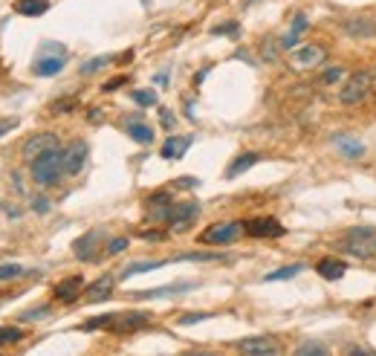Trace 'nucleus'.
Wrapping results in <instances>:
<instances>
[{
    "label": "nucleus",
    "mask_w": 376,
    "mask_h": 356,
    "mask_svg": "<svg viewBox=\"0 0 376 356\" xmlns=\"http://www.w3.org/2000/svg\"><path fill=\"white\" fill-rule=\"evenodd\" d=\"M336 246L344 255L359 258V261H368V258L376 255V229H373V226H353V229H348L336 241Z\"/></svg>",
    "instance_id": "2"
},
{
    "label": "nucleus",
    "mask_w": 376,
    "mask_h": 356,
    "mask_svg": "<svg viewBox=\"0 0 376 356\" xmlns=\"http://www.w3.org/2000/svg\"><path fill=\"white\" fill-rule=\"evenodd\" d=\"M344 32H348L351 38H373L376 23L370 18H351V21H344Z\"/></svg>",
    "instance_id": "14"
},
{
    "label": "nucleus",
    "mask_w": 376,
    "mask_h": 356,
    "mask_svg": "<svg viewBox=\"0 0 376 356\" xmlns=\"http://www.w3.org/2000/svg\"><path fill=\"white\" fill-rule=\"evenodd\" d=\"M246 229L240 226V220H226V223H214L208 226V229L200 235V243H217V246H223V243H232L243 235Z\"/></svg>",
    "instance_id": "5"
},
{
    "label": "nucleus",
    "mask_w": 376,
    "mask_h": 356,
    "mask_svg": "<svg viewBox=\"0 0 376 356\" xmlns=\"http://www.w3.org/2000/svg\"><path fill=\"white\" fill-rule=\"evenodd\" d=\"M200 214V203L197 200H182V203H174L171 206V217H168V226L174 229H185L188 223H194V217Z\"/></svg>",
    "instance_id": "10"
},
{
    "label": "nucleus",
    "mask_w": 376,
    "mask_h": 356,
    "mask_svg": "<svg viewBox=\"0 0 376 356\" xmlns=\"http://www.w3.org/2000/svg\"><path fill=\"white\" fill-rule=\"evenodd\" d=\"M122 84H128V79H124V76H119V79H110V81H107V84H105V90H107V93H110V90H119V87H122Z\"/></svg>",
    "instance_id": "38"
},
{
    "label": "nucleus",
    "mask_w": 376,
    "mask_h": 356,
    "mask_svg": "<svg viewBox=\"0 0 376 356\" xmlns=\"http://www.w3.org/2000/svg\"><path fill=\"white\" fill-rule=\"evenodd\" d=\"M370 90H373V76H370L368 70H359V73L348 76V81L341 84L339 102H341V105H362L368 96H370Z\"/></svg>",
    "instance_id": "4"
},
{
    "label": "nucleus",
    "mask_w": 376,
    "mask_h": 356,
    "mask_svg": "<svg viewBox=\"0 0 376 356\" xmlns=\"http://www.w3.org/2000/svg\"><path fill=\"white\" fill-rule=\"evenodd\" d=\"M333 145L339 148L341 156H348V159H359V156L365 154V145H362L359 139H351V137H336Z\"/></svg>",
    "instance_id": "20"
},
{
    "label": "nucleus",
    "mask_w": 376,
    "mask_h": 356,
    "mask_svg": "<svg viewBox=\"0 0 376 356\" xmlns=\"http://www.w3.org/2000/svg\"><path fill=\"white\" fill-rule=\"evenodd\" d=\"M20 339H23L20 328H0V348H4V345H15Z\"/></svg>",
    "instance_id": "29"
},
{
    "label": "nucleus",
    "mask_w": 376,
    "mask_h": 356,
    "mask_svg": "<svg viewBox=\"0 0 376 356\" xmlns=\"http://www.w3.org/2000/svg\"><path fill=\"white\" fill-rule=\"evenodd\" d=\"M20 275H23L20 264H0V281H12V278H20Z\"/></svg>",
    "instance_id": "30"
},
{
    "label": "nucleus",
    "mask_w": 376,
    "mask_h": 356,
    "mask_svg": "<svg viewBox=\"0 0 376 356\" xmlns=\"http://www.w3.org/2000/svg\"><path fill=\"white\" fill-rule=\"evenodd\" d=\"M243 229H246L249 238H281L287 232L275 217H255V220H249Z\"/></svg>",
    "instance_id": "7"
},
{
    "label": "nucleus",
    "mask_w": 376,
    "mask_h": 356,
    "mask_svg": "<svg viewBox=\"0 0 376 356\" xmlns=\"http://www.w3.org/2000/svg\"><path fill=\"white\" fill-rule=\"evenodd\" d=\"M124 249H128V238H113L110 246H107V255H119Z\"/></svg>",
    "instance_id": "34"
},
{
    "label": "nucleus",
    "mask_w": 376,
    "mask_h": 356,
    "mask_svg": "<svg viewBox=\"0 0 376 356\" xmlns=\"http://www.w3.org/2000/svg\"><path fill=\"white\" fill-rule=\"evenodd\" d=\"M33 206H35V212H41V214H44V212L49 209V203H47V197H35V203H33Z\"/></svg>",
    "instance_id": "42"
},
{
    "label": "nucleus",
    "mask_w": 376,
    "mask_h": 356,
    "mask_svg": "<svg viewBox=\"0 0 376 356\" xmlns=\"http://www.w3.org/2000/svg\"><path fill=\"white\" fill-rule=\"evenodd\" d=\"M131 99H134L136 105H142V108H153V105H156V93H153V90H134Z\"/></svg>",
    "instance_id": "28"
},
{
    "label": "nucleus",
    "mask_w": 376,
    "mask_h": 356,
    "mask_svg": "<svg viewBox=\"0 0 376 356\" xmlns=\"http://www.w3.org/2000/svg\"><path fill=\"white\" fill-rule=\"evenodd\" d=\"M76 99H64V102H52V113H61V110H73Z\"/></svg>",
    "instance_id": "37"
},
{
    "label": "nucleus",
    "mask_w": 376,
    "mask_h": 356,
    "mask_svg": "<svg viewBox=\"0 0 376 356\" xmlns=\"http://www.w3.org/2000/svg\"><path fill=\"white\" fill-rule=\"evenodd\" d=\"M295 353H298V356H307V353H327V348L319 345V342H304V345L295 348Z\"/></svg>",
    "instance_id": "32"
},
{
    "label": "nucleus",
    "mask_w": 376,
    "mask_h": 356,
    "mask_svg": "<svg viewBox=\"0 0 376 356\" xmlns=\"http://www.w3.org/2000/svg\"><path fill=\"white\" fill-rule=\"evenodd\" d=\"M316 272L324 278V281H339L344 272H348V264L339 261V258H322L316 264Z\"/></svg>",
    "instance_id": "15"
},
{
    "label": "nucleus",
    "mask_w": 376,
    "mask_h": 356,
    "mask_svg": "<svg viewBox=\"0 0 376 356\" xmlns=\"http://www.w3.org/2000/svg\"><path fill=\"white\" fill-rule=\"evenodd\" d=\"M44 316H47V307H35V310L20 313V321H35V318H44Z\"/></svg>",
    "instance_id": "35"
},
{
    "label": "nucleus",
    "mask_w": 376,
    "mask_h": 356,
    "mask_svg": "<svg viewBox=\"0 0 376 356\" xmlns=\"http://www.w3.org/2000/svg\"><path fill=\"white\" fill-rule=\"evenodd\" d=\"M237 350H240V353H252V356H272V353H281L278 342H272V339H266V336L240 339V342H237Z\"/></svg>",
    "instance_id": "13"
},
{
    "label": "nucleus",
    "mask_w": 376,
    "mask_h": 356,
    "mask_svg": "<svg viewBox=\"0 0 376 356\" xmlns=\"http://www.w3.org/2000/svg\"><path fill=\"white\" fill-rule=\"evenodd\" d=\"M64 70V58H38L35 64H33V73L35 76H55V73H61Z\"/></svg>",
    "instance_id": "22"
},
{
    "label": "nucleus",
    "mask_w": 376,
    "mask_h": 356,
    "mask_svg": "<svg viewBox=\"0 0 376 356\" xmlns=\"http://www.w3.org/2000/svg\"><path fill=\"white\" fill-rule=\"evenodd\" d=\"M304 26H307V18H304V15H295V21H293V29L287 32L284 38H281V47H284V50H293V47L298 44V35L304 32Z\"/></svg>",
    "instance_id": "25"
},
{
    "label": "nucleus",
    "mask_w": 376,
    "mask_h": 356,
    "mask_svg": "<svg viewBox=\"0 0 376 356\" xmlns=\"http://www.w3.org/2000/svg\"><path fill=\"white\" fill-rule=\"evenodd\" d=\"M99 241H102V232H99V229L87 232L84 238L76 241V255L81 258V261H93V258H96V243H99Z\"/></svg>",
    "instance_id": "16"
},
{
    "label": "nucleus",
    "mask_w": 376,
    "mask_h": 356,
    "mask_svg": "<svg viewBox=\"0 0 376 356\" xmlns=\"http://www.w3.org/2000/svg\"><path fill=\"white\" fill-rule=\"evenodd\" d=\"M151 325V316L148 313H107V316H99V318H90L84 321V331H96V328H107L110 333H119V336H128V333H136L142 328Z\"/></svg>",
    "instance_id": "1"
},
{
    "label": "nucleus",
    "mask_w": 376,
    "mask_h": 356,
    "mask_svg": "<svg viewBox=\"0 0 376 356\" xmlns=\"http://www.w3.org/2000/svg\"><path fill=\"white\" fill-rule=\"evenodd\" d=\"M160 122H163V127H171V125H174V116H171V110L160 108Z\"/></svg>",
    "instance_id": "39"
},
{
    "label": "nucleus",
    "mask_w": 376,
    "mask_h": 356,
    "mask_svg": "<svg viewBox=\"0 0 376 356\" xmlns=\"http://www.w3.org/2000/svg\"><path fill=\"white\" fill-rule=\"evenodd\" d=\"M301 270H304V264H290V267H281V270H275V272H266V275H264V281H284V278H295Z\"/></svg>",
    "instance_id": "26"
},
{
    "label": "nucleus",
    "mask_w": 376,
    "mask_h": 356,
    "mask_svg": "<svg viewBox=\"0 0 376 356\" xmlns=\"http://www.w3.org/2000/svg\"><path fill=\"white\" fill-rule=\"evenodd\" d=\"M324 58H327V52L319 44H310V47H301V50L293 52V64H295V67H301V70L319 67V64H324Z\"/></svg>",
    "instance_id": "11"
},
{
    "label": "nucleus",
    "mask_w": 376,
    "mask_h": 356,
    "mask_svg": "<svg viewBox=\"0 0 376 356\" xmlns=\"http://www.w3.org/2000/svg\"><path fill=\"white\" fill-rule=\"evenodd\" d=\"M188 287H192L188 281H180V284L160 287V289H142V293H136V299H163V296H174V293H180V289H188Z\"/></svg>",
    "instance_id": "24"
},
{
    "label": "nucleus",
    "mask_w": 376,
    "mask_h": 356,
    "mask_svg": "<svg viewBox=\"0 0 376 356\" xmlns=\"http://www.w3.org/2000/svg\"><path fill=\"white\" fill-rule=\"evenodd\" d=\"M139 235H142L145 241H160V238H163V232H148V229H145V232H139Z\"/></svg>",
    "instance_id": "43"
},
{
    "label": "nucleus",
    "mask_w": 376,
    "mask_h": 356,
    "mask_svg": "<svg viewBox=\"0 0 376 356\" xmlns=\"http://www.w3.org/2000/svg\"><path fill=\"white\" fill-rule=\"evenodd\" d=\"M192 148V137H168L163 145V156L165 159H180L185 156V151Z\"/></svg>",
    "instance_id": "18"
},
{
    "label": "nucleus",
    "mask_w": 376,
    "mask_h": 356,
    "mask_svg": "<svg viewBox=\"0 0 376 356\" xmlns=\"http://www.w3.org/2000/svg\"><path fill=\"white\" fill-rule=\"evenodd\" d=\"M153 81H156V84H163V87H165V81H168V73H160V76H156Z\"/></svg>",
    "instance_id": "45"
},
{
    "label": "nucleus",
    "mask_w": 376,
    "mask_h": 356,
    "mask_svg": "<svg viewBox=\"0 0 376 356\" xmlns=\"http://www.w3.org/2000/svg\"><path fill=\"white\" fill-rule=\"evenodd\" d=\"M177 185H180V188H192V185H197V180H180Z\"/></svg>",
    "instance_id": "44"
},
{
    "label": "nucleus",
    "mask_w": 376,
    "mask_h": 356,
    "mask_svg": "<svg viewBox=\"0 0 376 356\" xmlns=\"http://www.w3.org/2000/svg\"><path fill=\"white\" fill-rule=\"evenodd\" d=\"M64 177V148H52L33 159V180L38 185H52Z\"/></svg>",
    "instance_id": "3"
},
{
    "label": "nucleus",
    "mask_w": 376,
    "mask_h": 356,
    "mask_svg": "<svg viewBox=\"0 0 376 356\" xmlns=\"http://www.w3.org/2000/svg\"><path fill=\"white\" fill-rule=\"evenodd\" d=\"M15 125H18L15 119H0V137H4V134L9 131V127H15Z\"/></svg>",
    "instance_id": "41"
},
{
    "label": "nucleus",
    "mask_w": 376,
    "mask_h": 356,
    "mask_svg": "<svg viewBox=\"0 0 376 356\" xmlns=\"http://www.w3.org/2000/svg\"><path fill=\"white\" fill-rule=\"evenodd\" d=\"M110 289H113V278H110V275H105V278H99V281H93V284L87 287V302H102V299H107Z\"/></svg>",
    "instance_id": "23"
},
{
    "label": "nucleus",
    "mask_w": 376,
    "mask_h": 356,
    "mask_svg": "<svg viewBox=\"0 0 376 356\" xmlns=\"http://www.w3.org/2000/svg\"><path fill=\"white\" fill-rule=\"evenodd\" d=\"M171 194L168 191H153L148 197V220L153 223H168L171 217Z\"/></svg>",
    "instance_id": "9"
},
{
    "label": "nucleus",
    "mask_w": 376,
    "mask_h": 356,
    "mask_svg": "<svg viewBox=\"0 0 376 356\" xmlns=\"http://www.w3.org/2000/svg\"><path fill=\"white\" fill-rule=\"evenodd\" d=\"M12 9L15 15H23V18H41L49 9V0H15Z\"/></svg>",
    "instance_id": "17"
},
{
    "label": "nucleus",
    "mask_w": 376,
    "mask_h": 356,
    "mask_svg": "<svg viewBox=\"0 0 376 356\" xmlns=\"http://www.w3.org/2000/svg\"><path fill=\"white\" fill-rule=\"evenodd\" d=\"M203 318H208V313H192V316H182L180 325H194V321H203Z\"/></svg>",
    "instance_id": "36"
},
{
    "label": "nucleus",
    "mask_w": 376,
    "mask_h": 356,
    "mask_svg": "<svg viewBox=\"0 0 376 356\" xmlns=\"http://www.w3.org/2000/svg\"><path fill=\"white\" fill-rule=\"evenodd\" d=\"M105 64H110V55H99V58H90L87 64H81V73L90 76V73H96L99 67H105Z\"/></svg>",
    "instance_id": "31"
},
{
    "label": "nucleus",
    "mask_w": 376,
    "mask_h": 356,
    "mask_svg": "<svg viewBox=\"0 0 376 356\" xmlns=\"http://www.w3.org/2000/svg\"><path fill=\"white\" fill-rule=\"evenodd\" d=\"M78 293H84V278H81V275H70V278H64V281H58L55 289H52L55 302H64V304L76 302Z\"/></svg>",
    "instance_id": "12"
},
{
    "label": "nucleus",
    "mask_w": 376,
    "mask_h": 356,
    "mask_svg": "<svg viewBox=\"0 0 376 356\" xmlns=\"http://www.w3.org/2000/svg\"><path fill=\"white\" fill-rule=\"evenodd\" d=\"M165 261H136L131 267H124L122 270V278H131V275H139V272H148V270H156V267H163Z\"/></svg>",
    "instance_id": "27"
},
{
    "label": "nucleus",
    "mask_w": 376,
    "mask_h": 356,
    "mask_svg": "<svg viewBox=\"0 0 376 356\" xmlns=\"http://www.w3.org/2000/svg\"><path fill=\"white\" fill-rule=\"evenodd\" d=\"M344 79V67H330L324 76H322V84H336Z\"/></svg>",
    "instance_id": "33"
},
{
    "label": "nucleus",
    "mask_w": 376,
    "mask_h": 356,
    "mask_svg": "<svg viewBox=\"0 0 376 356\" xmlns=\"http://www.w3.org/2000/svg\"><path fill=\"white\" fill-rule=\"evenodd\" d=\"M258 159H261L258 154H240V156H235V159H232V166L226 168V177H229V180L240 177L243 171H249V168H252V166L258 163Z\"/></svg>",
    "instance_id": "21"
},
{
    "label": "nucleus",
    "mask_w": 376,
    "mask_h": 356,
    "mask_svg": "<svg viewBox=\"0 0 376 356\" xmlns=\"http://www.w3.org/2000/svg\"><path fill=\"white\" fill-rule=\"evenodd\" d=\"M52 148H61V142H58L55 134H35V137H29V139L20 145V156L33 163L35 156H41V154H47V151H52Z\"/></svg>",
    "instance_id": "6"
},
{
    "label": "nucleus",
    "mask_w": 376,
    "mask_h": 356,
    "mask_svg": "<svg viewBox=\"0 0 376 356\" xmlns=\"http://www.w3.org/2000/svg\"><path fill=\"white\" fill-rule=\"evenodd\" d=\"M223 32H237V23H223V26H214V35H223Z\"/></svg>",
    "instance_id": "40"
},
{
    "label": "nucleus",
    "mask_w": 376,
    "mask_h": 356,
    "mask_svg": "<svg viewBox=\"0 0 376 356\" xmlns=\"http://www.w3.org/2000/svg\"><path fill=\"white\" fill-rule=\"evenodd\" d=\"M87 163V142L84 139H76L64 148V174L67 177H76Z\"/></svg>",
    "instance_id": "8"
},
{
    "label": "nucleus",
    "mask_w": 376,
    "mask_h": 356,
    "mask_svg": "<svg viewBox=\"0 0 376 356\" xmlns=\"http://www.w3.org/2000/svg\"><path fill=\"white\" fill-rule=\"evenodd\" d=\"M124 134H128L131 139H136V142H142V145L153 142V127L145 125V122H139V119H131L128 125H124Z\"/></svg>",
    "instance_id": "19"
}]
</instances>
